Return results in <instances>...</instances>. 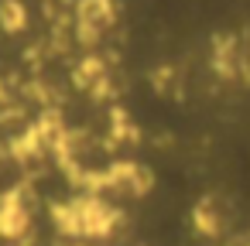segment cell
Wrapping results in <instances>:
<instances>
[{
	"mask_svg": "<svg viewBox=\"0 0 250 246\" xmlns=\"http://www.w3.org/2000/svg\"><path fill=\"white\" fill-rule=\"evenodd\" d=\"M0 157H7V147H4V144H0Z\"/></svg>",
	"mask_w": 250,
	"mask_h": 246,
	"instance_id": "6da1fadb",
	"label": "cell"
}]
</instances>
